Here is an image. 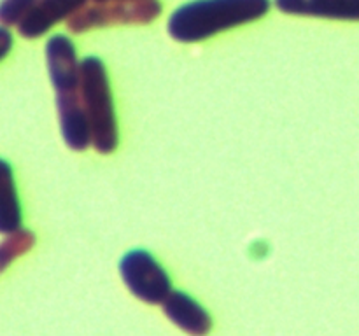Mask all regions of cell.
Returning a JSON list of instances; mask_svg holds the SVG:
<instances>
[{
	"label": "cell",
	"instance_id": "6da1fadb",
	"mask_svg": "<svg viewBox=\"0 0 359 336\" xmlns=\"http://www.w3.org/2000/svg\"><path fill=\"white\" fill-rule=\"evenodd\" d=\"M269 10L270 0H191L172 13L167 30L177 42L193 44L262 20Z\"/></svg>",
	"mask_w": 359,
	"mask_h": 336
},
{
	"label": "cell",
	"instance_id": "7a4b0ae2",
	"mask_svg": "<svg viewBox=\"0 0 359 336\" xmlns=\"http://www.w3.org/2000/svg\"><path fill=\"white\" fill-rule=\"evenodd\" d=\"M81 94L91 128V146L100 154L114 153L119 126L107 66L98 56L81 59Z\"/></svg>",
	"mask_w": 359,
	"mask_h": 336
},
{
	"label": "cell",
	"instance_id": "3957f363",
	"mask_svg": "<svg viewBox=\"0 0 359 336\" xmlns=\"http://www.w3.org/2000/svg\"><path fill=\"white\" fill-rule=\"evenodd\" d=\"M160 0H90L67 20L72 34L114 24H147L161 14Z\"/></svg>",
	"mask_w": 359,
	"mask_h": 336
},
{
	"label": "cell",
	"instance_id": "277c9868",
	"mask_svg": "<svg viewBox=\"0 0 359 336\" xmlns=\"http://www.w3.org/2000/svg\"><path fill=\"white\" fill-rule=\"evenodd\" d=\"M119 275L130 293L147 304H161L172 293L167 270L146 248H132L119 259Z\"/></svg>",
	"mask_w": 359,
	"mask_h": 336
},
{
	"label": "cell",
	"instance_id": "5b68a950",
	"mask_svg": "<svg viewBox=\"0 0 359 336\" xmlns=\"http://www.w3.org/2000/svg\"><path fill=\"white\" fill-rule=\"evenodd\" d=\"M48 74L56 93L79 90L81 59L72 38L65 34H55L46 42Z\"/></svg>",
	"mask_w": 359,
	"mask_h": 336
},
{
	"label": "cell",
	"instance_id": "8992f818",
	"mask_svg": "<svg viewBox=\"0 0 359 336\" xmlns=\"http://www.w3.org/2000/svg\"><path fill=\"white\" fill-rule=\"evenodd\" d=\"M56 111L67 146L74 150H86L91 146V128L81 90L56 93Z\"/></svg>",
	"mask_w": 359,
	"mask_h": 336
},
{
	"label": "cell",
	"instance_id": "52a82bcc",
	"mask_svg": "<svg viewBox=\"0 0 359 336\" xmlns=\"http://www.w3.org/2000/svg\"><path fill=\"white\" fill-rule=\"evenodd\" d=\"M163 314L189 336H207L212 329V317L193 296L184 290H172L161 303Z\"/></svg>",
	"mask_w": 359,
	"mask_h": 336
},
{
	"label": "cell",
	"instance_id": "ba28073f",
	"mask_svg": "<svg viewBox=\"0 0 359 336\" xmlns=\"http://www.w3.org/2000/svg\"><path fill=\"white\" fill-rule=\"evenodd\" d=\"M88 0H41L20 23L18 34L25 38H39L55 28L60 21L69 20Z\"/></svg>",
	"mask_w": 359,
	"mask_h": 336
},
{
	"label": "cell",
	"instance_id": "9c48e42d",
	"mask_svg": "<svg viewBox=\"0 0 359 336\" xmlns=\"http://www.w3.org/2000/svg\"><path fill=\"white\" fill-rule=\"evenodd\" d=\"M276 6L293 16L359 21V0H276Z\"/></svg>",
	"mask_w": 359,
	"mask_h": 336
},
{
	"label": "cell",
	"instance_id": "30bf717a",
	"mask_svg": "<svg viewBox=\"0 0 359 336\" xmlns=\"http://www.w3.org/2000/svg\"><path fill=\"white\" fill-rule=\"evenodd\" d=\"M23 210L18 195L14 172L9 161L0 158V234H11L21 230Z\"/></svg>",
	"mask_w": 359,
	"mask_h": 336
},
{
	"label": "cell",
	"instance_id": "8fae6325",
	"mask_svg": "<svg viewBox=\"0 0 359 336\" xmlns=\"http://www.w3.org/2000/svg\"><path fill=\"white\" fill-rule=\"evenodd\" d=\"M35 245V234L30 230H18L14 233L6 234L0 241V273L7 268L13 261L27 254Z\"/></svg>",
	"mask_w": 359,
	"mask_h": 336
},
{
	"label": "cell",
	"instance_id": "7c38bea8",
	"mask_svg": "<svg viewBox=\"0 0 359 336\" xmlns=\"http://www.w3.org/2000/svg\"><path fill=\"white\" fill-rule=\"evenodd\" d=\"M41 0H0V24H18Z\"/></svg>",
	"mask_w": 359,
	"mask_h": 336
},
{
	"label": "cell",
	"instance_id": "4fadbf2b",
	"mask_svg": "<svg viewBox=\"0 0 359 336\" xmlns=\"http://www.w3.org/2000/svg\"><path fill=\"white\" fill-rule=\"evenodd\" d=\"M13 44H14L13 34L7 30V27L0 24V62L9 55L11 49H13Z\"/></svg>",
	"mask_w": 359,
	"mask_h": 336
}]
</instances>
